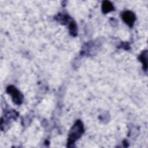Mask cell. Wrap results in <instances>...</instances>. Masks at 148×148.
Wrapping results in <instances>:
<instances>
[{"label":"cell","instance_id":"2","mask_svg":"<svg viewBox=\"0 0 148 148\" xmlns=\"http://www.w3.org/2000/svg\"><path fill=\"white\" fill-rule=\"evenodd\" d=\"M6 92L12 97V101L16 105H21L23 100V94L13 86H9L6 88Z\"/></svg>","mask_w":148,"mask_h":148},{"label":"cell","instance_id":"6","mask_svg":"<svg viewBox=\"0 0 148 148\" xmlns=\"http://www.w3.org/2000/svg\"><path fill=\"white\" fill-rule=\"evenodd\" d=\"M69 31L71 35L75 36L77 34V28L76 23L72 19L69 21Z\"/></svg>","mask_w":148,"mask_h":148},{"label":"cell","instance_id":"1","mask_svg":"<svg viewBox=\"0 0 148 148\" xmlns=\"http://www.w3.org/2000/svg\"><path fill=\"white\" fill-rule=\"evenodd\" d=\"M83 132V124L81 120H77L69 131L67 142V147H71L72 145L81 137Z\"/></svg>","mask_w":148,"mask_h":148},{"label":"cell","instance_id":"3","mask_svg":"<svg viewBox=\"0 0 148 148\" xmlns=\"http://www.w3.org/2000/svg\"><path fill=\"white\" fill-rule=\"evenodd\" d=\"M121 18L123 21L131 27L133 26L136 19L135 14L129 10H126L123 12L121 14Z\"/></svg>","mask_w":148,"mask_h":148},{"label":"cell","instance_id":"4","mask_svg":"<svg viewBox=\"0 0 148 148\" xmlns=\"http://www.w3.org/2000/svg\"><path fill=\"white\" fill-rule=\"evenodd\" d=\"M114 10V6L112 2L108 1H104L102 4V11L103 13L106 14Z\"/></svg>","mask_w":148,"mask_h":148},{"label":"cell","instance_id":"5","mask_svg":"<svg viewBox=\"0 0 148 148\" xmlns=\"http://www.w3.org/2000/svg\"><path fill=\"white\" fill-rule=\"evenodd\" d=\"M139 59L143 64V69L146 71L147 68V51L144 50L139 56Z\"/></svg>","mask_w":148,"mask_h":148}]
</instances>
